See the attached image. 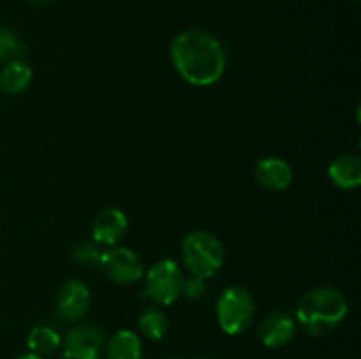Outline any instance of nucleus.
Returning <instances> with one entry per match:
<instances>
[{"label": "nucleus", "instance_id": "nucleus-23", "mask_svg": "<svg viewBox=\"0 0 361 359\" xmlns=\"http://www.w3.org/2000/svg\"><path fill=\"white\" fill-rule=\"evenodd\" d=\"M201 359H210V358H201Z\"/></svg>", "mask_w": 361, "mask_h": 359}, {"label": "nucleus", "instance_id": "nucleus-4", "mask_svg": "<svg viewBox=\"0 0 361 359\" xmlns=\"http://www.w3.org/2000/svg\"><path fill=\"white\" fill-rule=\"evenodd\" d=\"M215 313L221 329L226 334L238 336L249 329L256 315L254 298L247 289L240 285H229L217 298Z\"/></svg>", "mask_w": 361, "mask_h": 359}, {"label": "nucleus", "instance_id": "nucleus-17", "mask_svg": "<svg viewBox=\"0 0 361 359\" xmlns=\"http://www.w3.org/2000/svg\"><path fill=\"white\" fill-rule=\"evenodd\" d=\"M25 55V46L14 32L0 27V60L21 58Z\"/></svg>", "mask_w": 361, "mask_h": 359}, {"label": "nucleus", "instance_id": "nucleus-3", "mask_svg": "<svg viewBox=\"0 0 361 359\" xmlns=\"http://www.w3.org/2000/svg\"><path fill=\"white\" fill-rule=\"evenodd\" d=\"M182 259L190 273L207 280L224 266V246L210 232L192 231L182 241Z\"/></svg>", "mask_w": 361, "mask_h": 359}, {"label": "nucleus", "instance_id": "nucleus-10", "mask_svg": "<svg viewBox=\"0 0 361 359\" xmlns=\"http://www.w3.org/2000/svg\"><path fill=\"white\" fill-rule=\"evenodd\" d=\"M127 227H129L127 215L116 208H108L95 217L94 225H92L94 241L97 245H116L126 236Z\"/></svg>", "mask_w": 361, "mask_h": 359}, {"label": "nucleus", "instance_id": "nucleus-14", "mask_svg": "<svg viewBox=\"0 0 361 359\" xmlns=\"http://www.w3.org/2000/svg\"><path fill=\"white\" fill-rule=\"evenodd\" d=\"M32 81V69L25 60H9L6 67L0 70V90L9 95L21 94L28 88Z\"/></svg>", "mask_w": 361, "mask_h": 359}, {"label": "nucleus", "instance_id": "nucleus-7", "mask_svg": "<svg viewBox=\"0 0 361 359\" xmlns=\"http://www.w3.org/2000/svg\"><path fill=\"white\" fill-rule=\"evenodd\" d=\"M106 340L101 329L90 324L73 327L62 340V359H101Z\"/></svg>", "mask_w": 361, "mask_h": 359}, {"label": "nucleus", "instance_id": "nucleus-13", "mask_svg": "<svg viewBox=\"0 0 361 359\" xmlns=\"http://www.w3.org/2000/svg\"><path fill=\"white\" fill-rule=\"evenodd\" d=\"M108 359H143V344L130 329H120L113 334L104 347Z\"/></svg>", "mask_w": 361, "mask_h": 359}, {"label": "nucleus", "instance_id": "nucleus-18", "mask_svg": "<svg viewBox=\"0 0 361 359\" xmlns=\"http://www.w3.org/2000/svg\"><path fill=\"white\" fill-rule=\"evenodd\" d=\"M102 250L99 248L97 243L92 241H83L74 248L73 256L83 266H99V260H101Z\"/></svg>", "mask_w": 361, "mask_h": 359}, {"label": "nucleus", "instance_id": "nucleus-22", "mask_svg": "<svg viewBox=\"0 0 361 359\" xmlns=\"http://www.w3.org/2000/svg\"><path fill=\"white\" fill-rule=\"evenodd\" d=\"M166 359H180V358H166Z\"/></svg>", "mask_w": 361, "mask_h": 359}, {"label": "nucleus", "instance_id": "nucleus-6", "mask_svg": "<svg viewBox=\"0 0 361 359\" xmlns=\"http://www.w3.org/2000/svg\"><path fill=\"white\" fill-rule=\"evenodd\" d=\"M99 266L109 280L120 285L136 284L145 277L143 260L127 246H113L104 250L101 253Z\"/></svg>", "mask_w": 361, "mask_h": 359}, {"label": "nucleus", "instance_id": "nucleus-9", "mask_svg": "<svg viewBox=\"0 0 361 359\" xmlns=\"http://www.w3.org/2000/svg\"><path fill=\"white\" fill-rule=\"evenodd\" d=\"M259 340L268 348H281L291 344L296 334V320L284 312L270 313L259 324Z\"/></svg>", "mask_w": 361, "mask_h": 359}, {"label": "nucleus", "instance_id": "nucleus-5", "mask_svg": "<svg viewBox=\"0 0 361 359\" xmlns=\"http://www.w3.org/2000/svg\"><path fill=\"white\" fill-rule=\"evenodd\" d=\"M183 275L173 259H161L145 271V296L161 306H169L182 296Z\"/></svg>", "mask_w": 361, "mask_h": 359}, {"label": "nucleus", "instance_id": "nucleus-11", "mask_svg": "<svg viewBox=\"0 0 361 359\" xmlns=\"http://www.w3.org/2000/svg\"><path fill=\"white\" fill-rule=\"evenodd\" d=\"M254 175L259 185L275 192L286 190L293 183L291 165L281 157H264L257 160Z\"/></svg>", "mask_w": 361, "mask_h": 359}, {"label": "nucleus", "instance_id": "nucleus-15", "mask_svg": "<svg viewBox=\"0 0 361 359\" xmlns=\"http://www.w3.org/2000/svg\"><path fill=\"white\" fill-rule=\"evenodd\" d=\"M27 345L32 354L44 358V355L55 354L62 347V336L53 327L37 326L28 333Z\"/></svg>", "mask_w": 361, "mask_h": 359}, {"label": "nucleus", "instance_id": "nucleus-2", "mask_svg": "<svg viewBox=\"0 0 361 359\" xmlns=\"http://www.w3.org/2000/svg\"><path fill=\"white\" fill-rule=\"evenodd\" d=\"M349 301L335 287H316L307 292L296 306V320L310 336H326L344 322Z\"/></svg>", "mask_w": 361, "mask_h": 359}, {"label": "nucleus", "instance_id": "nucleus-19", "mask_svg": "<svg viewBox=\"0 0 361 359\" xmlns=\"http://www.w3.org/2000/svg\"><path fill=\"white\" fill-rule=\"evenodd\" d=\"M204 292H207V282H204V278L196 277V275H192L190 278H183L182 294L187 299H200L203 298Z\"/></svg>", "mask_w": 361, "mask_h": 359}, {"label": "nucleus", "instance_id": "nucleus-21", "mask_svg": "<svg viewBox=\"0 0 361 359\" xmlns=\"http://www.w3.org/2000/svg\"><path fill=\"white\" fill-rule=\"evenodd\" d=\"M30 2H44V0H30Z\"/></svg>", "mask_w": 361, "mask_h": 359}, {"label": "nucleus", "instance_id": "nucleus-1", "mask_svg": "<svg viewBox=\"0 0 361 359\" xmlns=\"http://www.w3.org/2000/svg\"><path fill=\"white\" fill-rule=\"evenodd\" d=\"M169 51L176 73L194 87H210L224 76L226 51L208 32H182L173 39Z\"/></svg>", "mask_w": 361, "mask_h": 359}, {"label": "nucleus", "instance_id": "nucleus-24", "mask_svg": "<svg viewBox=\"0 0 361 359\" xmlns=\"http://www.w3.org/2000/svg\"><path fill=\"white\" fill-rule=\"evenodd\" d=\"M355 2H360V0H355Z\"/></svg>", "mask_w": 361, "mask_h": 359}, {"label": "nucleus", "instance_id": "nucleus-12", "mask_svg": "<svg viewBox=\"0 0 361 359\" xmlns=\"http://www.w3.org/2000/svg\"><path fill=\"white\" fill-rule=\"evenodd\" d=\"M328 176L338 189H356L361 183V158L353 153L338 155L328 165Z\"/></svg>", "mask_w": 361, "mask_h": 359}, {"label": "nucleus", "instance_id": "nucleus-8", "mask_svg": "<svg viewBox=\"0 0 361 359\" xmlns=\"http://www.w3.org/2000/svg\"><path fill=\"white\" fill-rule=\"evenodd\" d=\"M90 289L80 280H69L56 294V315L66 322H76L90 308Z\"/></svg>", "mask_w": 361, "mask_h": 359}, {"label": "nucleus", "instance_id": "nucleus-20", "mask_svg": "<svg viewBox=\"0 0 361 359\" xmlns=\"http://www.w3.org/2000/svg\"><path fill=\"white\" fill-rule=\"evenodd\" d=\"M16 359H44V358H41V355L32 354V352H28V354H21V355H18Z\"/></svg>", "mask_w": 361, "mask_h": 359}, {"label": "nucleus", "instance_id": "nucleus-16", "mask_svg": "<svg viewBox=\"0 0 361 359\" xmlns=\"http://www.w3.org/2000/svg\"><path fill=\"white\" fill-rule=\"evenodd\" d=\"M137 327L150 340H161L168 331V317L157 306H148L140 313Z\"/></svg>", "mask_w": 361, "mask_h": 359}]
</instances>
